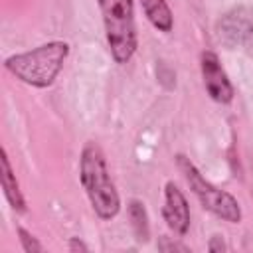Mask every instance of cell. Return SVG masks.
I'll list each match as a JSON object with an SVG mask.
<instances>
[{
	"label": "cell",
	"instance_id": "obj_1",
	"mask_svg": "<svg viewBox=\"0 0 253 253\" xmlns=\"http://www.w3.org/2000/svg\"><path fill=\"white\" fill-rule=\"evenodd\" d=\"M81 184L91 200L93 210L103 219H111L117 215L121 200L109 176L105 156L95 142H89L81 152Z\"/></svg>",
	"mask_w": 253,
	"mask_h": 253
},
{
	"label": "cell",
	"instance_id": "obj_2",
	"mask_svg": "<svg viewBox=\"0 0 253 253\" xmlns=\"http://www.w3.org/2000/svg\"><path fill=\"white\" fill-rule=\"evenodd\" d=\"M67 57V43L51 42L32 51L18 53L6 59V69L28 85L47 87L59 73L63 59Z\"/></svg>",
	"mask_w": 253,
	"mask_h": 253
},
{
	"label": "cell",
	"instance_id": "obj_3",
	"mask_svg": "<svg viewBox=\"0 0 253 253\" xmlns=\"http://www.w3.org/2000/svg\"><path fill=\"white\" fill-rule=\"evenodd\" d=\"M109 49L117 63H126L136 49L132 0H99Z\"/></svg>",
	"mask_w": 253,
	"mask_h": 253
},
{
	"label": "cell",
	"instance_id": "obj_4",
	"mask_svg": "<svg viewBox=\"0 0 253 253\" xmlns=\"http://www.w3.org/2000/svg\"><path fill=\"white\" fill-rule=\"evenodd\" d=\"M178 162H180V168L186 174V180H188L190 188L194 190V194L198 196V200L202 202L204 208H208L217 217H223L225 221L235 223V221L241 219V210H239V204L235 202L233 196L217 190L208 180H204L202 174L194 168V164L190 160H186L184 156H178Z\"/></svg>",
	"mask_w": 253,
	"mask_h": 253
},
{
	"label": "cell",
	"instance_id": "obj_5",
	"mask_svg": "<svg viewBox=\"0 0 253 253\" xmlns=\"http://www.w3.org/2000/svg\"><path fill=\"white\" fill-rule=\"evenodd\" d=\"M217 38L227 49H243L253 55V8L237 6L217 22Z\"/></svg>",
	"mask_w": 253,
	"mask_h": 253
},
{
	"label": "cell",
	"instance_id": "obj_6",
	"mask_svg": "<svg viewBox=\"0 0 253 253\" xmlns=\"http://www.w3.org/2000/svg\"><path fill=\"white\" fill-rule=\"evenodd\" d=\"M202 75H204V85L210 93V97L217 103H229L233 97V87L225 75V71L219 65V59L211 51L202 53Z\"/></svg>",
	"mask_w": 253,
	"mask_h": 253
},
{
	"label": "cell",
	"instance_id": "obj_7",
	"mask_svg": "<svg viewBox=\"0 0 253 253\" xmlns=\"http://www.w3.org/2000/svg\"><path fill=\"white\" fill-rule=\"evenodd\" d=\"M164 219L168 221L170 229H174L176 233H186L188 225H190V210H188V202L184 198V194L178 190V186H174L172 182L166 184V192H164Z\"/></svg>",
	"mask_w": 253,
	"mask_h": 253
},
{
	"label": "cell",
	"instance_id": "obj_8",
	"mask_svg": "<svg viewBox=\"0 0 253 253\" xmlns=\"http://www.w3.org/2000/svg\"><path fill=\"white\" fill-rule=\"evenodd\" d=\"M2 188H4V194H6L8 202L12 204V208L18 210V211H22L24 210V198L20 194L16 176L12 174V168H10V160H8L6 150H2Z\"/></svg>",
	"mask_w": 253,
	"mask_h": 253
},
{
	"label": "cell",
	"instance_id": "obj_9",
	"mask_svg": "<svg viewBox=\"0 0 253 253\" xmlns=\"http://www.w3.org/2000/svg\"><path fill=\"white\" fill-rule=\"evenodd\" d=\"M148 20L162 32H170L172 28V12L164 0H140Z\"/></svg>",
	"mask_w": 253,
	"mask_h": 253
},
{
	"label": "cell",
	"instance_id": "obj_10",
	"mask_svg": "<svg viewBox=\"0 0 253 253\" xmlns=\"http://www.w3.org/2000/svg\"><path fill=\"white\" fill-rule=\"evenodd\" d=\"M130 219H132V225H134V231H136L138 239H140V241H146V239H148L146 213H144V208H142L138 202H132V204H130Z\"/></svg>",
	"mask_w": 253,
	"mask_h": 253
},
{
	"label": "cell",
	"instance_id": "obj_11",
	"mask_svg": "<svg viewBox=\"0 0 253 253\" xmlns=\"http://www.w3.org/2000/svg\"><path fill=\"white\" fill-rule=\"evenodd\" d=\"M20 239H22V243H24V249L26 251H42V245L28 233V231H24V229H20Z\"/></svg>",
	"mask_w": 253,
	"mask_h": 253
}]
</instances>
